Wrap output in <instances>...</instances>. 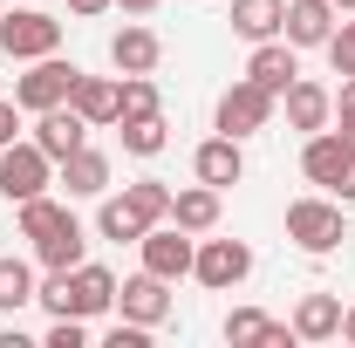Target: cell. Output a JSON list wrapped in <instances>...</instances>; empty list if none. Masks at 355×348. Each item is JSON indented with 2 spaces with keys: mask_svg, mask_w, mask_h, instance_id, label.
Listing matches in <instances>:
<instances>
[{
  "mask_svg": "<svg viewBox=\"0 0 355 348\" xmlns=\"http://www.w3.org/2000/svg\"><path fill=\"white\" fill-rule=\"evenodd\" d=\"M35 301H42L48 314H83V321H96V314L116 307V273L83 260L76 273H48L42 287H35Z\"/></svg>",
  "mask_w": 355,
  "mask_h": 348,
  "instance_id": "cell-1",
  "label": "cell"
},
{
  "mask_svg": "<svg viewBox=\"0 0 355 348\" xmlns=\"http://www.w3.org/2000/svg\"><path fill=\"white\" fill-rule=\"evenodd\" d=\"M342 212H349V205H335V198H294V205H287V239H294L301 253H335V246L349 239Z\"/></svg>",
  "mask_w": 355,
  "mask_h": 348,
  "instance_id": "cell-2",
  "label": "cell"
},
{
  "mask_svg": "<svg viewBox=\"0 0 355 348\" xmlns=\"http://www.w3.org/2000/svg\"><path fill=\"white\" fill-rule=\"evenodd\" d=\"M48 184H55V157H48L35 137H28V143L14 137V143L0 150V191H7L14 205H28V198H42Z\"/></svg>",
  "mask_w": 355,
  "mask_h": 348,
  "instance_id": "cell-3",
  "label": "cell"
},
{
  "mask_svg": "<svg viewBox=\"0 0 355 348\" xmlns=\"http://www.w3.org/2000/svg\"><path fill=\"white\" fill-rule=\"evenodd\" d=\"M0 48L14 62H42V55L62 48V21L42 14V7H14V14H0Z\"/></svg>",
  "mask_w": 355,
  "mask_h": 348,
  "instance_id": "cell-4",
  "label": "cell"
},
{
  "mask_svg": "<svg viewBox=\"0 0 355 348\" xmlns=\"http://www.w3.org/2000/svg\"><path fill=\"white\" fill-rule=\"evenodd\" d=\"M76 62H62V55H42V62H28V76L14 82V103L28 110V116H42V110H62L69 103V89H76Z\"/></svg>",
  "mask_w": 355,
  "mask_h": 348,
  "instance_id": "cell-5",
  "label": "cell"
},
{
  "mask_svg": "<svg viewBox=\"0 0 355 348\" xmlns=\"http://www.w3.org/2000/svg\"><path fill=\"white\" fill-rule=\"evenodd\" d=\"M246 273H253V246H246V239H198V253H191V280H198V287L225 294V287H239Z\"/></svg>",
  "mask_w": 355,
  "mask_h": 348,
  "instance_id": "cell-6",
  "label": "cell"
},
{
  "mask_svg": "<svg viewBox=\"0 0 355 348\" xmlns=\"http://www.w3.org/2000/svg\"><path fill=\"white\" fill-rule=\"evenodd\" d=\"M273 110H280V96L260 89L253 76H239V82L219 96V130H225V137H253V130L273 123Z\"/></svg>",
  "mask_w": 355,
  "mask_h": 348,
  "instance_id": "cell-7",
  "label": "cell"
},
{
  "mask_svg": "<svg viewBox=\"0 0 355 348\" xmlns=\"http://www.w3.org/2000/svg\"><path fill=\"white\" fill-rule=\"evenodd\" d=\"M137 253H144V273H157V280H184L191 273V253H198V232H184V225H150L144 239H137Z\"/></svg>",
  "mask_w": 355,
  "mask_h": 348,
  "instance_id": "cell-8",
  "label": "cell"
},
{
  "mask_svg": "<svg viewBox=\"0 0 355 348\" xmlns=\"http://www.w3.org/2000/svg\"><path fill=\"white\" fill-rule=\"evenodd\" d=\"M349 164H355V143L342 130H314L308 150H301V171H308V184H321V191H335V184L349 177Z\"/></svg>",
  "mask_w": 355,
  "mask_h": 348,
  "instance_id": "cell-9",
  "label": "cell"
},
{
  "mask_svg": "<svg viewBox=\"0 0 355 348\" xmlns=\"http://www.w3.org/2000/svg\"><path fill=\"white\" fill-rule=\"evenodd\" d=\"M116 314H123V321H144V328H157V321L171 314V280H157V273H130V280L116 287Z\"/></svg>",
  "mask_w": 355,
  "mask_h": 348,
  "instance_id": "cell-10",
  "label": "cell"
},
{
  "mask_svg": "<svg viewBox=\"0 0 355 348\" xmlns=\"http://www.w3.org/2000/svg\"><path fill=\"white\" fill-rule=\"evenodd\" d=\"M335 0H287V21H280V35L294 48H328V35H335Z\"/></svg>",
  "mask_w": 355,
  "mask_h": 348,
  "instance_id": "cell-11",
  "label": "cell"
},
{
  "mask_svg": "<svg viewBox=\"0 0 355 348\" xmlns=\"http://www.w3.org/2000/svg\"><path fill=\"white\" fill-rule=\"evenodd\" d=\"M69 110L83 116L89 130H103V123H116V110H123V82H110V76H76Z\"/></svg>",
  "mask_w": 355,
  "mask_h": 348,
  "instance_id": "cell-12",
  "label": "cell"
},
{
  "mask_svg": "<svg viewBox=\"0 0 355 348\" xmlns=\"http://www.w3.org/2000/svg\"><path fill=\"white\" fill-rule=\"evenodd\" d=\"M301 48L287 42V35H273V42H253V62H246V76L260 89H273V96H287V82L301 76V62H294Z\"/></svg>",
  "mask_w": 355,
  "mask_h": 348,
  "instance_id": "cell-13",
  "label": "cell"
},
{
  "mask_svg": "<svg viewBox=\"0 0 355 348\" xmlns=\"http://www.w3.org/2000/svg\"><path fill=\"white\" fill-rule=\"evenodd\" d=\"M35 143H42L55 164H69V157L89 143V123L69 110V103H62V110H42V116H35Z\"/></svg>",
  "mask_w": 355,
  "mask_h": 348,
  "instance_id": "cell-14",
  "label": "cell"
},
{
  "mask_svg": "<svg viewBox=\"0 0 355 348\" xmlns=\"http://www.w3.org/2000/svg\"><path fill=\"white\" fill-rule=\"evenodd\" d=\"M191 171H198V184H239V177H246V150H239V137H205V143H198V157H191Z\"/></svg>",
  "mask_w": 355,
  "mask_h": 348,
  "instance_id": "cell-15",
  "label": "cell"
},
{
  "mask_svg": "<svg viewBox=\"0 0 355 348\" xmlns=\"http://www.w3.org/2000/svg\"><path fill=\"white\" fill-rule=\"evenodd\" d=\"M280 103H287V123H294V130H308V137L335 123V96H328L321 82H308V76H294Z\"/></svg>",
  "mask_w": 355,
  "mask_h": 348,
  "instance_id": "cell-16",
  "label": "cell"
},
{
  "mask_svg": "<svg viewBox=\"0 0 355 348\" xmlns=\"http://www.w3.org/2000/svg\"><path fill=\"white\" fill-rule=\"evenodd\" d=\"M110 62H116L123 76H150V69L164 62V42H157L150 28H137V21H130V28L110 35Z\"/></svg>",
  "mask_w": 355,
  "mask_h": 348,
  "instance_id": "cell-17",
  "label": "cell"
},
{
  "mask_svg": "<svg viewBox=\"0 0 355 348\" xmlns=\"http://www.w3.org/2000/svg\"><path fill=\"white\" fill-rule=\"evenodd\" d=\"M55 184H62L69 198H103V191H110V157L83 143L69 164H55Z\"/></svg>",
  "mask_w": 355,
  "mask_h": 348,
  "instance_id": "cell-18",
  "label": "cell"
},
{
  "mask_svg": "<svg viewBox=\"0 0 355 348\" xmlns=\"http://www.w3.org/2000/svg\"><path fill=\"white\" fill-rule=\"evenodd\" d=\"M171 225H184V232H219V184H184V191H171Z\"/></svg>",
  "mask_w": 355,
  "mask_h": 348,
  "instance_id": "cell-19",
  "label": "cell"
},
{
  "mask_svg": "<svg viewBox=\"0 0 355 348\" xmlns=\"http://www.w3.org/2000/svg\"><path fill=\"white\" fill-rule=\"evenodd\" d=\"M294 335H301V342H335V335H342V294H301Z\"/></svg>",
  "mask_w": 355,
  "mask_h": 348,
  "instance_id": "cell-20",
  "label": "cell"
},
{
  "mask_svg": "<svg viewBox=\"0 0 355 348\" xmlns=\"http://www.w3.org/2000/svg\"><path fill=\"white\" fill-rule=\"evenodd\" d=\"M96 232H103V239H116V246H123V239H144V232H150V218L137 212L130 198H123V191H116V198H110V191H103V205H96Z\"/></svg>",
  "mask_w": 355,
  "mask_h": 348,
  "instance_id": "cell-21",
  "label": "cell"
},
{
  "mask_svg": "<svg viewBox=\"0 0 355 348\" xmlns=\"http://www.w3.org/2000/svg\"><path fill=\"white\" fill-rule=\"evenodd\" d=\"M287 21V0H232V35L246 42H273Z\"/></svg>",
  "mask_w": 355,
  "mask_h": 348,
  "instance_id": "cell-22",
  "label": "cell"
},
{
  "mask_svg": "<svg viewBox=\"0 0 355 348\" xmlns=\"http://www.w3.org/2000/svg\"><path fill=\"white\" fill-rule=\"evenodd\" d=\"M83 246H89V232L76 225V212H69V225H62V232L35 239V253H42V266H48V273H76V266H83Z\"/></svg>",
  "mask_w": 355,
  "mask_h": 348,
  "instance_id": "cell-23",
  "label": "cell"
},
{
  "mask_svg": "<svg viewBox=\"0 0 355 348\" xmlns=\"http://www.w3.org/2000/svg\"><path fill=\"white\" fill-rule=\"evenodd\" d=\"M116 137H123V150H130V157H157V150L171 143V137H164V116H123Z\"/></svg>",
  "mask_w": 355,
  "mask_h": 348,
  "instance_id": "cell-24",
  "label": "cell"
},
{
  "mask_svg": "<svg viewBox=\"0 0 355 348\" xmlns=\"http://www.w3.org/2000/svg\"><path fill=\"white\" fill-rule=\"evenodd\" d=\"M35 301V266L28 260H0V314H21Z\"/></svg>",
  "mask_w": 355,
  "mask_h": 348,
  "instance_id": "cell-25",
  "label": "cell"
},
{
  "mask_svg": "<svg viewBox=\"0 0 355 348\" xmlns=\"http://www.w3.org/2000/svg\"><path fill=\"white\" fill-rule=\"evenodd\" d=\"M62 225H69V205H55L48 191L21 205V239H48V232H62Z\"/></svg>",
  "mask_w": 355,
  "mask_h": 348,
  "instance_id": "cell-26",
  "label": "cell"
},
{
  "mask_svg": "<svg viewBox=\"0 0 355 348\" xmlns=\"http://www.w3.org/2000/svg\"><path fill=\"white\" fill-rule=\"evenodd\" d=\"M123 198H130L150 225H164V218H171V184H164V177H137V184H123Z\"/></svg>",
  "mask_w": 355,
  "mask_h": 348,
  "instance_id": "cell-27",
  "label": "cell"
},
{
  "mask_svg": "<svg viewBox=\"0 0 355 348\" xmlns=\"http://www.w3.org/2000/svg\"><path fill=\"white\" fill-rule=\"evenodd\" d=\"M266 328H273V321H266L260 307H232V314H225V342L232 348H260Z\"/></svg>",
  "mask_w": 355,
  "mask_h": 348,
  "instance_id": "cell-28",
  "label": "cell"
},
{
  "mask_svg": "<svg viewBox=\"0 0 355 348\" xmlns=\"http://www.w3.org/2000/svg\"><path fill=\"white\" fill-rule=\"evenodd\" d=\"M123 116H157V82L150 76H123V110H116V123Z\"/></svg>",
  "mask_w": 355,
  "mask_h": 348,
  "instance_id": "cell-29",
  "label": "cell"
},
{
  "mask_svg": "<svg viewBox=\"0 0 355 348\" xmlns=\"http://www.w3.org/2000/svg\"><path fill=\"white\" fill-rule=\"evenodd\" d=\"M328 62H335V76H355V14H349V21H335V35H328Z\"/></svg>",
  "mask_w": 355,
  "mask_h": 348,
  "instance_id": "cell-30",
  "label": "cell"
},
{
  "mask_svg": "<svg viewBox=\"0 0 355 348\" xmlns=\"http://www.w3.org/2000/svg\"><path fill=\"white\" fill-rule=\"evenodd\" d=\"M328 130H342L355 143V76H342V89H335V123Z\"/></svg>",
  "mask_w": 355,
  "mask_h": 348,
  "instance_id": "cell-31",
  "label": "cell"
},
{
  "mask_svg": "<svg viewBox=\"0 0 355 348\" xmlns=\"http://www.w3.org/2000/svg\"><path fill=\"white\" fill-rule=\"evenodd\" d=\"M83 342H89L83 314H55V328H48V348H83Z\"/></svg>",
  "mask_w": 355,
  "mask_h": 348,
  "instance_id": "cell-32",
  "label": "cell"
},
{
  "mask_svg": "<svg viewBox=\"0 0 355 348\" xmlns=\"http://www.w3.org/2000/svg\"><path fill=\"white\" fill-rule=\"evenodd\" d=\"M110 348H150V328H144V321H123V314H116V328H110Z\"/></svg>",
  "mask_w": 355,
  "mask_h": 348,
  "instance_id": "cell-33",
  "label": "cell"
},
{
  "mask_svg": "<svg viewBox=\"0 0 355 348\" xmlns=\"http://www.w3.org/2000/svg\"><path fill=\"white\" fill-rule=\"evenodd\" d=\"M14 137H21V103H14V96H0V150H7Z\"/></svg>",
  "mask_w": 355,
  "mask_h": 348,
  "instance_id": "cell-34",
  "label": "cell"
},
{
  "mask_svg": "<svg viewBox=\"0 0 355 348\" xmlns=\"http://www.w3.org/2000/svg\"><path fill=\"white\" fill-rule=\"evenodd\" d=\"M110 7H116V0H69V14H76V21H96V14H110Z\"/></svg>",
  "mask_w": 355,
  "mask_h": 348,
  "instance_id": "cell-35",
  "label": "cell"
},
{
  "mask_svg": "<svg viewBox=\"0 0 355 348\" xmlns=\"http://www.w3.org/2000/svg\"><path fill=\"white\" fill-rule=\"evenodd\" d=\"M116 7H123V14H157L164 0H116Z\"/></svg>",
  "mask_w": 355,
  "mask_h": 348,
  "instance_id": "cell-36",
  "label": "cell"
},
{
  "mask_svg": "<svg viewBox=\"0 0 355 348\" xmlns=\"http://www.w3.org/2000/svg\"><path fill=\"white\" fill-rule=\"evenodd\" d=\"M335 198H342V205H355V164H349V177L335 184Z\"/></svg>",
  "mask_w": 355,
  "mask_h": 348,
  "instance_id": "cell-37",
  "label": "cell"
},
{
  "mask_svg": "<svg viewBox=\"0 0 355 348\" xmlns=\"http://www.w3.org/2000/svg\"><path fill=\"white\" fill-rule=\"evenodd\" d=\"M342 342L355 348V307H342Z\"/></svg>",
  "mask_w": 355,
  "mask_h": 348,
  "instance_id": "cell-38",
  "label": "cell"
},
{
  "mask_svg": "<svg viewBox=\"0 0 355 348\" xmlns=\"http://www.w3.org/2000/svg\"><path fill=\"white\" fill-rule=\"evenodd\" d=\"M335 14H355V0H335Z\"/></svg>",
  "mask_w": 355,
  "mask_h": 348,
  "instance_id": "cell-39",
  "label": "cell"
},
{
  "mask_svg": "<svg viewBox=\"0 0 355 348\" xmlns=\"http://www.w3.org/2000/svg\"><path fill=\"white\" fill-rule=\"evenodd\" d=\"M0 14H7V7H0Z\"/></svg>",
  "mask_w": 355,
  "mask_h": 348,
  "instance_id": "cell-40",
  "label": "cell"
}]
</instances>
